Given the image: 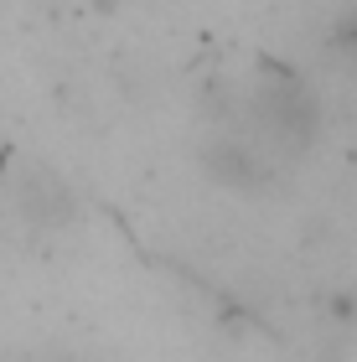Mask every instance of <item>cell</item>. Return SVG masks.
<instances>
[{
    "mask_svg": "<svg viewBox=\"0 0 357 362\" xmlns=\"http://www.w3.org/2000/svg\"><path fill=\"white\" fill-rule=\"evenodd\" d=\"M243 114H249V124H254V140L249 145H259L264 156L269 151H280V156L305 151V145L316 140V119H321L311 88H305L290 68H274V62L259 68Z\"/></svg>",
    "mask_w": 357,
    "mask_h": 362,
    "instance_id": "obj_1",
    "label": "cell"
}]
</instances>
